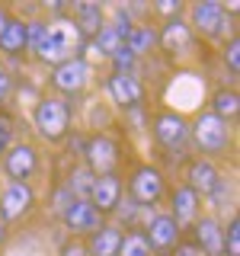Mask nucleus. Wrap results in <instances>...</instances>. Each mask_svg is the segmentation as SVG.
I'll return each instance as SVG.
<instances>
[{
  "mask_svg": "<svg viewBox=\"0 0 240 256\" xmlns=\"http://www.w3.org/2000/svg\"><path fill=\"white\" fill-rule=\"evenodd\" d=\"M118 198H122V176L109 173V176H96L93 180V189H90V198H86V202L100 214H106L118 205Z\"/></svg>",
  "mask_w": 240,
  "mask_h": 256,
  "instance_id": "4468645a",
  "label": "nucleus"
},
{
  "mask_svg": "<svg viewBox=\"0 0 240 256\" xmlns=\"http://www.w3.org/2000/svg\"><path fill=\"white\" fill-rule=\"evenodd\" d=\"M164 189H166V180H164V173H160L157 166L144 164V166H138V170L132 173V198L138 205H144V208L157 205L160 198H164Z\"/></svg>",
  "mask_w": 240,
  "mask_h": 256,
  "instance_id": "0eeeda50",
  "label": "nucleus"
},
{
  "mask_svg": "<svg viewBox=\"0 0 240 256\" xmlns=\"http://www.w3.org/2000/svg\"><path fill=\"white\" fill-rule=\"evenodd\" d=\"M189 141H196V148L202 150L205 160L224 157L230 150V141H234V128L208 109V112H198L196 122L189 125Z\"/></svg>",
  "mask_w": 240,
  "mask_h": 256,
  "instance_id": "f03ea898",
  "label": "nucleus"
},
{
  "mask_svg": "<svg viewBox=\"0 0 240 256\" xmlns=\"http://www.w3.org/2000/svg\"><path fill=\"white\" fill-rule=\"evenodd\" d=\"M141 212H144V205H138V202H134L132 196H128V198H118V205L112 208V214H116L118 221H125V224H134V221H138V214H141Z\"/></svg>",
  "mask_w": 240,
  "mask_h": 256,
  "instance_id": "bb28decb",
  "label": "nucleus"
},
{
  "mask_svg": "<svg viewBox=\"0 0 240 256\" xmlns=\"http://www.w3.org/2000/svg\"><path fill=\"white\" fill-rule=\"evenodd\" d=\"M13 93V74L0 68V102H6V96Z\"/></svg>",
  "mask_w": 240,
  "mask_h": 256,
  "instance_id": "2f4dec72",
  "label": "nucleus"
},
{
  "mask_svg": "<svg viewBox=\"0 0 240 256\" xmlns=\"http://www.w3.org/2000/svg\"><path fill=\"white\" fill-rule=\"evenodd\" d=\"M237 109H240V96L237 90H218L212 96V112L218 118H224V122H230V118L237 116Z\"/></svg>",
  "mask_w": 240,
  "mask_h": 256,
  "instance_id": "a878e982",
  "label": "nucleus"
},
{
  "mask_svg": "<svg viewBox=\"0 0 240 256\" xmlns=\"http://www.w3.org/2000/svg\"><path fill=\"white\" fill-rule=\"evenodd\" d=\"M32 122H36V132L42 141L48 144L64 141L70 134V102L61 100V96H42Z\"/></svg>",
  "mask_w": 240,
  "mask_h": 256,
  "instance_id": "7ed1b4c3",
  "label": "nucleus"
},
{
  "mask_svg": "<svg viewBox=\"0 0 240 256\" xmlns=\"http://www.w3.org/2000/svg\"><path fill=\"white\" fill-rule=\"evenodd\" d=\"M118 244H122V230H118V224H102L100 230L90 234L86 256H118Z\"/></svg>",
  "mask_w": 240,
  "mask_h": 256,
  "instance_id": "412c9836",
  "label": "nucleus"
},
{
  "mask_svg": "<svg viewBox=\"0 0 240 256\" xmlns=\"http://www.w3.org/2000/svg\"><path fill=\"white\" fill-rule=\"evenodd\" d=\"M109 61H112V68H116L112 74H132V68H134V54L128 52V48H122V52H116Z\"/></svg>",
  "mask_w": 240,
  "mask_h": 256,
  "instance_id": "c756f323",
  "label": "nucleus"
},
{
  "mask_svg": "<svg viewBox=\"0 0 240 256\" xmlns=\"http://www.w3.org/2000/svg\"><path fill=\"white\" fill-rule=\"evenodd\" d=\"M224 256H240V224L230 218L228 230H224Z\"/></svg>",
  "mask_w": 240,
  "mask_h": 256,
  "instance_id": "c85d7f7f",
  "label": "nucleus"
},
{
  "mask_svg": "<svg viewBox=\"0 0 240 256\" xmlns=\"http://www.w3.org/2000/svg\"><path fill=\"white\" fill-rule=\"evenodd\" d=\"M84 157H86V166L93 170V176H109V173H116L118 160H122V154H118V141L109 138V134H96V138L86 141Z\"/></svg>",
  "mask_w": 240,
  "mask_h": 256,
  "instance_id": "39448f33",
  "label": "nucleus"
},
{
  "mask_svg": "<svg viewBox=\"0 0 240 256\" xmlns=\"http://www.w3.org/2000/svg\"><path fill=\"white\" fill-rule=\"evenodd\" d=\"M196 240L192 244L198 246V253L202 256H224V228L218 218H212V214H205V218L196 221Z\"/></svg>",
  "mask_w": 240,
  "mask_h": 256,
  "instance_id": "ddd939ff",
  "label": "nucleus"
},
{
  "mask_svg": "<svg viewBox=\"0 0 240 256\" xmlns=\"http://www.w3.org/2000/svg\"><path fill=\"white\" fill-rule=\"evenodd\" d=\"M90 61L80 54V58H70L58 64V68L52 70V86L58 93H68V96H77L80 90H86V84H90Z\"/></svg>",
  "mask_w": 240,
  "mask_h": 256,
  "instance_id": "423d86ee",
  "label": "nucleus"
},
{
  "mask_svg": "<svg viewBox=\"0 0 240 256\" xmlns=\"http://www.w3.org/2000/svg\"><path fill=\"white\" fill-rule=\"evenodd\" d=\"M144 234H148V240H150V250H170V246L180 244L182 228L170 218V214H157V218H150Z\"/></svg>",
  "mask_w": 240,
  "mask_h": 256,
  "instance_id": "a211bd4d",
  "label": "nucleus"
},
{
  "mask_svg": "<svg viewBox=\"0 0 240 256\" xmlns=\"http://www.w3.org/2000/svg\"><path fill=\"white\" fill-rule=\"evenodd\" d=\"M221 58H224V64H228V70L237 77V70H240V38H237V36H230L228 42H224Z\"/></svg>",
  "mask_w": 240,
  "mask_h": 256,
  "instance_id": "cd10ccee",
  "label": "nucleus"
},
{
  "mask_svg": "<svg viewBox=\"0 0 240 256\" xmlns=\"http://www.w3.org/2000/svg\"><path fill=\"white\" fill-rule=\"evenodd\" d=\"M61 256H86V246L80 240H70V244L61 246Z\"/></svg>",
  "mask_w": 240,
  "mask_h": 256,
  "instance_id": "473e14b6",
  "label": "nucleus"
},
{
  "mask_svg": "<svg viewBox=\"0 0 240 256\" xmlns=\"http://www.w3.org/2000/svg\"><path fill=\"white\" fill-rule=\"evenodd\" d=\"M6 20H10V10H6V6H0V32H4V26H6Z\"/></svg>",
  "mask_w": 240,
  "mask_h": 256,
  "instance_id": "f704fd0d",
  "label": "nucleus"
},
{
  "mask_svg": "<svg viewBox=\"0 0 240 256\" xmlns=\"http://www.w3.org/2000/svg\"><path fill=\"white\" fill-rule=\"evenodd\" d=\"M93 170L86 164H80V166H74V170L68 173V182H64V189L70 192L74 198H90V189H93Z\"/></svg>",
  "mask_w": 240,
  "mask_h": 256,
  "instance_id": "b1692460",
  "label": "nucleus"
},
{
  "mask_svg": "<svg viewBox=\"0 0 240 256\" xmlns=\"http://www.w3.org/2000/svg\"><path fill=\"white\" fill-rule=\"evenodd\" d=\"M61 221L70 234H93V230L102 228V214L96 212L86 198H74V202L61 212Z\"/></svg>",
  "mask_w": 240,
  "mask_h": 256,
  "instance_id": "f8f14e48",
  "label": "nucleus"
},
{
  "mask_svg": "<svg viewBox=\"0 0 240 256\" xmlns=\"http://www.w3.org/2000/svg\"><path fill=\"white\" fill-rule=\"evenodd\" d=\"M68 16L74 20V26L80 29V36L86 42L102 29V6L100 4H74V6H68Z\"/></svg>",
  "mask_w": 240,
  "mask_h": 256,
  "instance_id": "aec40b11",
  "label": "nucleus"
},
{
  "mask_svg": "<svg viewBox=\"0 0 240 256\" xmlns=\"http://www.w3.org/2000/svg\"><path fill=\"white\" fill-rule=\"evenodd\" d=\"M22 52H26V20L10 16V20H6V26H4V32H0V54L20 58Z\"/></svg>",
  "mask_w": 240,
  "mask_h": 256,
  "instance_id": "4be33fe9",
  "label": "nucleus"
},
{
  "mask_svg": "<svg viewBox=\"0 0 240 256\" xmlns=\"http://www.w3.org/2000/svg\"><path fill=\"white\" fill-rule=\"evenodd\" d=\"M173 256H202V253H198V246L192 244V240H186V244H176V253Z\"/></svg>",
  "mask_w": 240,
  "mask_h": 256,
  "instance_id": "72a5a7b5",
  "label": "nucleus"
},
{
  "mask_svg": "<svg viewBox=\"0 0 240 256\" xmlns=\"http://www.w3.org/2000/svg\"><path fill=\"white\" fill-rule=\"evenodd\" d=\"M0 61H4V54H0Z\"/></svg>",
  "mask_w": 240,
  "mask_h": 256,
  "instance_id": "e433bc0d",
  "label": "nucleus"
},
{
  "mask_svg": "<svg viewBox=\"0 0 240 256\" xmlns=\"http://www.w3.org/2000/svg\"><path fill=\"white\" fill-rule=\"evenodd\" d=\"M84 48H86V38L80 36V29L74 26V20L64 13V16H58V20H48L45 38L38 42L36 54H38V61L58 68V64L70 61V58H80Z\"/></svg>",
  "mask_w": 240,
  "mask_h": 256,
  "instance_id": "f257e3e1",
  "label": "nucleus"
},
{
  "mask_svg": "<svg viewBox=\"0 0 240 256\" xmlns=\"http://www.w3.org/2000/svg\"><path fill=\"white\" fill-rule=\"evenodd\" d=\"M38 170V154L32 144H13L10 150L4 154V173L10 176L13 182H29Z\"/></svg>",
  "mask_w": 240,
  "mask_h": 256,
  "instance_id": "9d476101",
  "label": "nucleus"
},
{
  "mask_svg": "<svg viewBox=\"0 0 240 256\" xmlns=\"http://www.w3.org/2000/svg\"><path fill=\"white\" fill-rule=\"evenodd\" d=\"M198 208H202V198H198L186 182L173 189V196H170V218L180 224V228L182 224H196L198 221Z\"/></svg>",
  "mask_w": 240,
  "mask_h": 256,
  "instance_id": "f3484780",
  "label": "nucleus"
},
{
  "mask_svg": "<svg viewBox=\"0 0 240 256\" xmlns=\"http://www.w3.org/2000/svg\"><path fill=\"white\" fill-rule=\"evenodd\" d=\"M154 138L166 150H182L189 144V122L180 112H157L154 116Z\"/></svg>",
  "mask_w": 240,
  "mask_h": 256,
  "instance_id": "6e6552de",
  "label": "nucleus"
},
{
  "mask_svg": "<svg viewBox=\"0 0 240 256\" xmlns=\"http://www.w3.org/2000/svg\"><path fill=\"white\" fill-rule=\"evenodd\" d=\"M189 29L202 32L208 38H228L230 32V16L224 10V4H214V0H202V4L189 6ZM234 36V32H230Z\"/></svg>",
  "mask_w": 240,
  "mask_h": 256,
  "instance_id": "20e7f679",
  "label": "nucleus"
},
{
  "mask_svg": "<svg viewBox=\"0 0 240 256\" xmlns=\"http://www.w3.org/2000/svg\"><path fill=\"white\" fill-rule=\"evenodd\" d=\"M10 141H13V122H10V116L0 112V150L10 148Z\"/></svg>",
  "mask_w": 240,
  "mask_h": 256,
  "instance_id": "7c9ffc66",
  "label": "nucleus"
},
{
  "mask_svg": "<svg viewBox=\"0 0 240 256\" xmlns=\"http://www.w3.org/2000/svg\"><path fill=\"white\" fill-rule=\"evenodd\" d=\"M118 256H154L148 234H144V230H138V228H134L132 234H122V244H118Z\"/></svg>",
  "mask_w": 240,
  "mask_h": 256,
  "instance_id": "393cba45",
  "label": "nucleus"
},
{
  "mask_svg": "<svg viewBox=\"0 0 240 256\" xmlns=\"http://www.w3.org/2000/svg\"><path fill=\"white\" fill-rule=\"evenodd\" d=\"M6 237H10V228H6V221H0V244H4Z\"/></svg>",
  "mask_w": 240,
  "mask_h": 256,
  "instance_id": "c9c22d12",
  "label": "nucleus"
},
{
  "mask_svg": "<svg viewBox=\"0 0 240 256\" xmlns=\"http://www.w3.org/2000/svg\"><path fill=\"white\" fill-rule=\"evenodd\" d=\"M132 26H134V22L128 20V10H118V20H116V22H102V29L93 36L96 52H100L102 58H112L116 52H122L128 32H132Z\"/></svg>",
  "mask_w": 240,
  "mask_h": 256,
  "instance_id": "9b49d317",
  "label": "nucleus"
},
{
  "mask_svg": "<svg viewBox=\"0 0 240 256\" xmlns=\"http://www.w3.org/2000/svg\"><path fill=\"white\" fill-rule=\"evenodd\" d=\"M157 45H160V36H157V26H150V22H138V26H132V32H128V38H125V48L134 54V58L150 54Z\"/></svg>",
  "mask_w": 240,
  "mask_h": 256,
  "instance_id": "5701e85b",
  "label": "nucleus"
},
{
  "mask_svg": "<svg viewBox=\"0 0 240 256\" xmlns=\"http://www.w3.org/2000/svg\"><path fill=\"white\" fill-rule=\"evenodd\" d=\"M32 205H36V192H32L29 182H10L4 189V196H0V221L10 224V221L26 218Z\"/></svg>",
  "mask_w": 240,
  "mask_h": 256,
  "instance_id": "1a4fd4ad",
  "label": "nucleus"
},
{
  "mask_svg": "<svg viewBox=\"0 0 240 256\" xmlns=\"http://www.w3.org/2000/svg\"><path fill=\"white\" fill-rule=\"evenodd\" d=\"M109 93H112V100L125 109H141L144 106V84L134 74H112L109 77Z\"/></svg>",
  "mask_w": 240,
  "mask_h": 256,
  "instance_id": "2eb2a0df",
  "label": "nucleus"
},
{
  "mask_svg": "<svg viewBox=\"0 0 240 256\" xmlns=\"http://www.w3.org/2000/svg\"><path fill=\"white\" fill-rule=\"evenodd\" d=\"M218 180H221V173H218V166H214V160H205V157L189 160V166H186V186L196 192L198 198L208 196Z\"/></svg>",
  "mask_w": 240,
  "mask_h": 256,
  "instance_id": "dca6fc26",
  "label": "nucleus"
},
{
  "mask_svg": "<svg viewBox=\"0 0 240 256\" xmlns=\"http://www.w3.org/2000/svg\"><path fill=\"white\" fill-rule=\"evenodd\" d=\"M157 36H160V48H166L170 54L189 48V42H192V29L182 16H170V20L164 22V29H157Z\"/></svg>",
  "mask_w": 240,
  "mask_h": 256,
  "instance_id": "6ab92c4d",
  "label": "nucleus"
}]
</instances>
